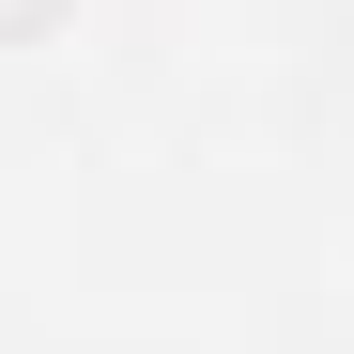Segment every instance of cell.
Listing matches in <instances>:
<instances>
[{
    "mask_svg": "<svg viewBox=\"0 0 354 354\" xmlns=\"http://www.w3.org/2000/svg\"><path fill=\"white\" fill-rule=\"evenodd\" d=\"M0 16H31V0H0Z\"/></svg>",
    "mask_w": 354,
    "mask_h": 354,
    "instance_id": "obj_1",
    "label": "cell"
}]
</instances>
